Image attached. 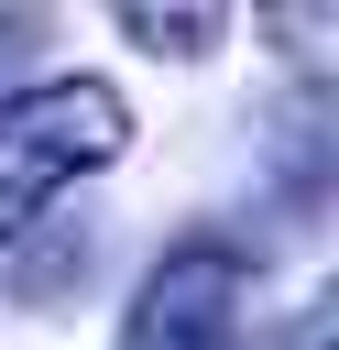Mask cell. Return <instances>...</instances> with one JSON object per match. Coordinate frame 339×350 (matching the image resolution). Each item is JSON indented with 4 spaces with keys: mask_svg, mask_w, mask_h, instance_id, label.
Segmentation results:
<instances>
[{
    "mask_svg": "<svg viewBox=\"0 0 339 350\" xmlns=\"http://www.w3.org/2000/svg\"><path fill=\"white\" fill-rule=\"evenodd\" d=\"M120 142H131L120 88H98V77L11 88V98H0V241H22V230H33L77 175L120 164Z\"/></svg>",
    "mask_w": 339,
    "mask_h": 350,
    "instance_id": "1",
    "label": "cell"
},
{
    "mask_svg": "<svg viewBox=\"0 0 339 350\" xmlns=\"http://www.w3.org/2000/svg\"><path fill=\"white\" fill-rule=\"evenodd\" d=\"M241 295H252V252L241 241H175L131 317H120V350H230L241 339Z\"/></svg>",
    "mask_w": 339,
    "mask_h": 350,
    "instance_id": "2",
    "label": "cell"
},
{
    "mask_svg": "<svg viewBox=\"0 0 339 350\" xmlns=\"http://www.w3.org/2000/svg\"><path fill=\"white\" fill-rule=\"evenodd\" d=\"M120 33L153 44V55H208V44L230 33V11H120Z\"/></svg>",
    "mask_w": 339,
    "mask_h": 350,
    "instance_id": "3",
    "label": "cell"
},
{
    "mask_svg": "<svg viewBox=\"0 0 339 350\" xmlns=\"http://www.w3.org/2000/svg\"><path fill=\"white\" fill-rule=\"evenodd\" d=\"M306 350H317V339H306Z\"/></svg>",
    "mask_w": 339,
    "mask_h": 350,
    "instance_id": "4",
    "label": "cell"
}]
</instances>
